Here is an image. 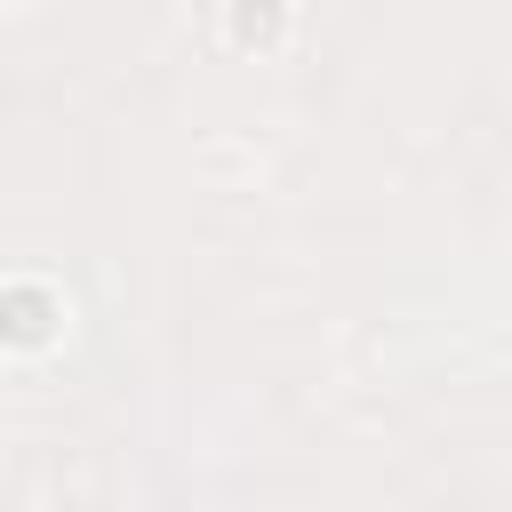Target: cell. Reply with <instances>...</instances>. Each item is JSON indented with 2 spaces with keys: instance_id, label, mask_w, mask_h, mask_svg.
I'll return each mask as SVG.
<instances>
[{
  "instance_id": "1",
  "label": "cell",
  "mask_w": 512,
  "mask_h": 512,
  "mask_svg": "<svg viewBox=\"0 0 512 512\" xmlns=\"http://www.w3.org/2000/svg\"><path fill=\"white\" fill-rule=\"evenodd\" d=\"M0 328H8L16 344H40V336L56 328V304H48L40 288H8V296H0Z\"/></svg>"
}]
</instances>
